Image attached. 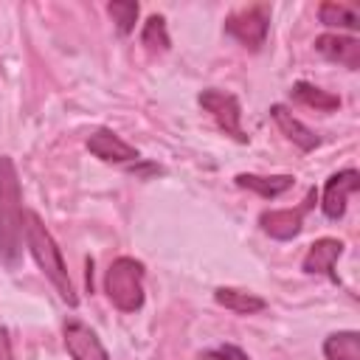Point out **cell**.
I'll list each match as a JSON object with an SVG mask.
<instances>
[{"label": "cell", "mask_w": 360, "mask_h": 360, "mask_svg": "<svg viewBox=\"0 0 360 360\" xmlns=\"http://www.w3.org/2000/svg\"><path fill=\"white\" fill-rule=\"evenodd\" d=\"M22 242H25L31 259L37 262V267L42 270V276L59 292V298L68 307H79V295H76V287L70 281V273H68V264L62 259V250H59L56 239L51 236V231L45 228L42 217L37 211H31V208L22 211Z\"/></svg>", "instance_id": "obj_1"}, {"label": "cell", "mask_w": 360, "mask_h": 360, "mask_svg": "<svg viewBox=\"0 0 360 360\" xmlns=\"http://www.w3.org/2000/svg\"><path fill=\"white\" fill-rule=\"evenodd\" d=\"M22 211L17 166L8 155H0V262L6 270H17L22 259Z\"/></svg>", "instance_id": "obj_2"}, {"label": "cell", "mask_w": 360, "mask_h": 360, "mask_svg": "<svg viewBox=\"0 0 360 360\" xmlns=\"http://www.w3.org/2000/svg\"><path fill=\"white\" fill-rule=\"evenodd\" d=\"M143 278H146L143 262H138L132 256L112 259L107 273H104V292H107L110 304L118 312H138L146 301Z\"/></svg>", "instance_id": "obj_3"}, {"label": "cell", "mask_w": 360, "mask_h": 360, "mask_svg": "<svg viewBox=\"0 0 360 360\" xmlns=\"http://www.w3.org/2000/svg\"><path fill=\"white\" fill-rule=\"evenodd\" d=\"M222 31L231 39H236L242 48L262 51V45L267 42V31H270V6L253 3V6H242L231 11L222 22Z\"/></svg>", "instance_id": "obj_4"}, {"label": "cell", "mask_w": 360, "mask_h": 360, "mask_svg": "<svg viewBox=\"0 0 360 360\" xmlns=\"http://www.w3.org/2000/svg\"><path fill=\"white\" fill-rule=\"evenodd\" d=\"M197 104L214 118V124L228 135L233 138L236 143H248V132L242 129V107H239V98L228 90H217V87H208L197 96Z\"/></svg>", "instance_id": "obj_5"}, {"label": "cell", "mask_w": 360, "mask_h": 360, "mask_svg": "<svg viewBox=\"0 0 360 360\" xmlns=\"http://www.w3.org/2000/svg\"><path fill=\"white\" fill-rule=\"evenodd\" d=\"M84 146H87V152H90L93 158H98L101 163L121 166V169H127V172H132V169L143 160L141 152H138L132 143H127L118 132H112V129H107V127L93 129V132L87 135Z\"/></svg>", "instance_id": "obj_6"}, {"label": "cell", "mask_w": 360, "mask_h": 360, "mask_svg": "<svg viewBox=\"0 0 360 360\" xmlns=\"http://www.w3.org/2000/svg\"><path fill=\"white\" fill-rule=\"evenodd\" d=\"M315 202V188H309L304 205L298 208H273V211H262L259 214V225L267 236L278 239V242H287V239H295L304 228V214L309 211V205Z\"/></svg>", "instance_id": "obj_7"}, {"label": "cell", "mask_w": 360, "mask_h": 360, "mask_svg": "<svg viewBox=\"0 0 360 360\" xmlns=\"http://www.w3.org/2000/svg\"><path fill=\"white\" fill-rule=\"evenodd\" d=\"M360 188V174L357 169H340L335 174H329V180L323 183L321 191V211L326 219H343L346 214V202L349 197Z\"/></svg>", "instance_id": "obj_8"}, {"label": "cell", "mask_w": 360, "mask_h": 360, "mask_svg": "<svg viewBox=\"0 0 360 360\" xmlns=\"http://www.w3.org/2000/svg\"><path fill=\"white\" fill-rule=\"evenodd\" d=\"M343 250H346V245H343L340 239H335V236H321V239H315V242L307 248V253H304V259H301V270H304L307 276H323V278H329L332 284H340L335 267H338V259L343 256Z\"/></svg>", "instance_id": "obj_9"}, {"label": "cell", "mask_w": 360, "mask_h": 360, "mask_svg": "<svg viewBox=\"0 0 360 360\" xmlns=\"http://www.w3.org/2000/svg\"><path fill=\"white\" fill-rule=\"evenodd\" d=\"M62 340H65V349H68L70 360H110V354H107L101 338L96 335V329H90L79 318L65 321Z\"/></svg>", "instance_id": "obj_10"}, {"label": "cell", "mask_w": 360, "mask_h": 360, "mask_svg": "<svg viewBox=\"0 0 360 360\" xmlns=\"http://www.w3.org/2000/svg\"><path fill=\"white\" fill-rule=\"evenodd\" d=\"M315 51L323 59H329V62H335V65H340L346 70H357L360 68V39L357 37L321 34V37H315Z\"/></svg>", "instance_id": "obj_11"}, {"label": "cell", "mask_w": 360, "mask_h": 360, "mask_svg": "<svg viewBox=\"0 0 360 360\" xmlns=\"http://www.w3.org/2000/svg\"><path fill=\"white\" fill-rule=\"evenodd\" d=\"M270 118L276 121V127L281 129V135H284L290 143H295L301 152H312V149L321 146V138H318L304 121H298L284 104H270Z\"/></svg>", "instance_id": "obj_12"}, {"label": "cell", "mask_w": 360, "mask_h": 360, "mask_svg": "<svg viewBox=\"0 0 360 360\" xmlns=\"http://www.w3.org/2000/svg\"><path fill=\"white\" fill-rule=\"evenodd\" d=\"M233 183L239 188H248L253 194H259L262 200H276L284 191H290L295 186L292 174H253V172H239L233 177Z\"/></svg>", "instance_id": "obj_13"}, {"label": "cell", "mask_w": 360, "mask_h": 360, "mask_svg": "<svg viewBox=\"0 0 360 360\" xmlns=\"http://www.w3.org/2000/svg\"><path fill=\"white\" fill-rule=\"evenodd\" d=\"M214 301L233 315H256V312L267 309V301L262 295L248 292V290H236V287H217Z\"/></svg>", "instance_id": "obj_14"}, {"label": "cell", "mask_w": 360, "mask_h": 360, "mask_svg": "<svg viewBox=\"0 0 360 360\" xmlns=\"http://www.w3.org/2000/svg\"><path fill=\"white\" fill-rule=\"evenodd\" d=\"M290 98L298 101V104H304V107H312L315 112H335L340 107V98L335 93L321 90V87H315L309 82H295L290 87Z\"/></svg>", "instance_id": "obj_15"}, {"label": "cell", "mask_w": 360, "mask_h": 360, "mask_svg": "<svg viewBox=\"0 0 360 360\" xmlns=\"http://www.w3.org/2000/svg\"><path fill=\"white\" fill-rule=\"evenodd\" d=\"M318 20L326 28H346V31H357L360 28V11L352 3H321L318 6Z\"/></svg>", "instance_id": "obj_16"}, {"label": "cell", "mask_w": 360, "mask_h": 360, "mask_svg": "<svg viewBox=\"0 0 360 360\" xmlns=\"http://www.w3.org/2000/svg\"><path fill=\"white\" fill-rule=\"evenodd\" d=\"M323 357L326 360H360V335L354 329L332 332L323 340Z\"/></svg>", "instance_id": "obj_17"}, {"label": "cell", "mask_w": 360, "mask_h": 360, "mask_svg": "<svg viewBox=\"0 0 360 360\" xmlns=\"http://www.w3.org/2000/svg\"><path fill=\"white\" fill-rule=\"evenodd\" d=\"M141 42L149 48V51H169L172 48V39H169V28H166V17L163 14H152L146 17L143 28H141Z\"/></svg>", "instance_id": "obj_18"}, {"label": "cell", "mask_w": 360, "mask_h": 360, "mask_svg": "<svg viewBox=\"0 0 360 360\" xmlns=\"http://www.w3.org/2000/svg\"><path fill=\"white\" fill-rule=\"evenodd\" d=\"M107 14L112 17L115 22V31L121 37H129L135 31V22H138V14H141V6L132 3V0H112L107 3Z\"/></svg>", "instance_id": "obj_19"}, {"label": "cell", "mask_w": 360, "mask_h": 360, "mask_svg": "<svg viewBox=\"0 0 360 360\" xmlns=\"http://www.w3.org/2000/svg\"><path fill=\"white\" fill-rule=\"evenodd\" d=\"M205 357H211V360H250L248 352H242V349L233 346V343H219V346L208 349Z\"/></svg>", "instance_id": "obj_20"}, {"label": "cell", "mask_w": 360, "mask_h": 360, "mask_svg": "<svg viewBox=\"0 0 360 360\" xmlns=\"http://www.w3.org/2000/svg\"><path fill=\"white\" fill-rule=\"evenodd\" d=\"M0 360H14V346L6 326H0Z\"/></svg>", "instance_id": "obj_21"}]
</instances>
